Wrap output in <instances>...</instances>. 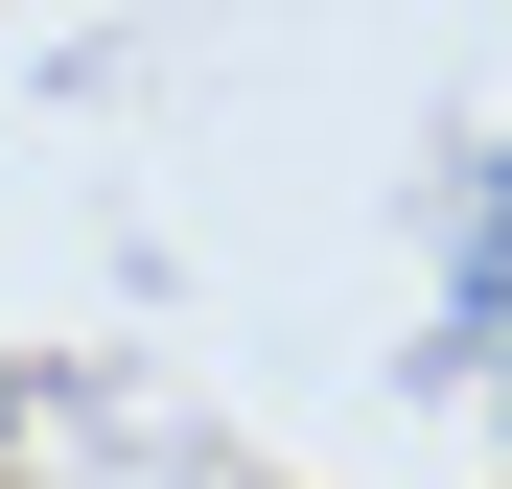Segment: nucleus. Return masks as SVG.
I'll use <instances>...</instances> for the list:
<instances>
[]
</instances>
